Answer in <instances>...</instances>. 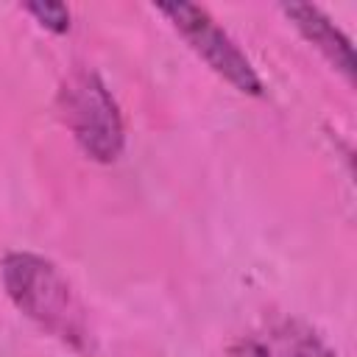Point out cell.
I'll return each mask as SVG.
<instances>
[{"label": "cell", "mask_w": 357, "mask_h": 357, "mask_svg": "<svg viewBox=\"0 0 357 357\" xmlns=\"http://www.w3.org/2000/svg\"><path fill=\"white\" fill-rule=\"evenodd\" d=\"M0 279L11 304L42 332L84 354L92 349L86 310L67 276L42 254L8 251L0 259Z\"/></svg>", "instance_id": "1"}, {"label": "cell", "mask_w": 357, "mask_h": 357, "mask_svg": "<svg viewBox=\"0 0 357 357\" xmlns=\"http://www.w3.org/2000/svg\"><path fill=\"white\" fill-rule=\"evenodd\" d=\"M56 109L78 148L100 165L120 159L126 148L123 114L106 84L92 70H73L56 95Z\"/></svg>", "instance_id": "2"}, {"label": "cell", "mask_w": 357, "mask_h": 357, "mask_svg": "<svg viewBox=\"0 0 357 357\" xmlns=\"http://www.w3.org/2000/svg\"><path fill=\"white\" fill-rule=\"evenodd\" d=\"M284 17L298 28V33L337 70L343 73L349 81H354V53H351V42L349 36L318 8L310 3H290L282 6Z\"/></svg>", "instance_id": "4"}, {"label": "cell", "mask_w": 357, "mask_h": 357, "mask_svg": "<svg viewBox=\"0 0 357 357\" xmlns=\"http://www.w3.org/2000/svg\"><path fill=\"white\" fill-rule=\"evenodd\" d=\"M276 343L284 357H337L315 332L298 324H284L276 332Z\"/></svg>", "instance_id": "5"}, {"label": "cell", "mask_w": 357, "mask_h": 357, "mask_svg": "<svg viewBox=\"0 0 357 357\" xmlns=\"http://www.w3.org/2000/svg\"><path fill=\"white\" fill-rule=\"evenodd\" d=\"M22 11L25 14H31L45 31H50V33H67L70 31V20H73V14H70V8L64 6V3H25L22 6Z\"/></svg>", "instance_id": "6"}, {"label": "cell", "mask_w": 357, "mask_h": 357, "mask_svg": "<svg viewBox=\"0 0 357 357\" xmlns=\"http://www.w3.org/2000/svg\"><path fill=\"white\" fill-rule=\"evenodd\" d=\"M178 33L181 39L201 56V61L231 84L243 95H262V78L254 70L251 59L237 47V42L215 22V17L195 3H162L153 6Z\"/></svg>", "instance_id": "3"}]
</instances>
